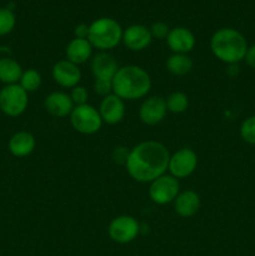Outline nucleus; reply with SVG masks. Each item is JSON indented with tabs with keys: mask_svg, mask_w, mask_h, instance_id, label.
I'll list each match as a JSON object with an SVG mask.
<instances>
[{
	"mask_svg": "<svg viewBox=\"0 0 255 256\" xmlns=\"http://www.w3.org/2000/svg\"><path fill=\"white\" fill-rule=\"evenodd\" d=\"M140 232V225L135 218L130 215H120L110 222L108 234L112 242L118 244H128L136 239Z\"/></svg>",
	"mask_w": 255,
	"mask_h": 256,
	"instance_id": "obj_7",
	"label": "nucleus"
},
{
	"mask_svg": "<svg viewBox=\"0 0 255 256\" xmlns=\"http://www.w3.org/2000/svg\"><path fill=\"white\" fill-rule=\"evenodd\" d=\"M248 48L249 46L244 35L232 28L218 29L210 39L212 54L225 64L235 65L244 60Z\"/></svg>",
	"mask_w": 255,
	"mask_h": 256,
	"instance_id": "obj_3",
	"label": "nucleus"
},
{
	"mask_svg": "<svg viewBox=\"0 0 255 256\" xmlns=\"http://www.w3.org/2000/svg\"><path fill=\"white\" fill-rule=\"evenodd\" d=\"M52 75L54 82L59 86L72 89L76 85H79L82 80V72L79 69V65L69 62L68 59L60 60L52 66Z\"/></svg>",
	"mask_w": 255,
	"mask_h": 256,
	"instance_id": "obj_10",
	"label": "nucleus"
},
{
	"mask_svg": "<svg viewBox=\"0 0 255 256\" xmlns=\"http://www.w3.org/2000/svg\"><path fill=\"white\" fill-rule=\"evenodd\" d=\"M244 60L252 69H255V44L248 48V52L245 54Z\"/></svg>",
	"mask_w": 255,
	"mask_h": 256,
	"instance_id": "obj_30",
	"label": "nucleus"
},
{
	"mask_svg": "<svg viewBox=\"0 0 255 256\" xmlns=\"http://www.w3.org/2000/svg\"><path fill=\"white\" fill-rule=\"evenodd\" d=\"M168 112L166 102L162 96H150L142 102L139 118L144 124L156 125L164 120Z\"/></svg>",
	"mask_w": 255,
	"mask_h": 256,
	"instance_id": "obj_11",
	"label": "nucleus"
},
{
	"mask_svg": "<svg viewBox=\"0 0 255 256\" xmlns=\"http://www.w3.org/2000/svg\"><path fill=\"white\" fill-rule=\"evenodd\" d=\"M42 74L35 69H28L22 72V78H20L19 85L29 94V92H36L42 85Z\"/></svg>",
	"mask_w": 255,
	"mask_h": 256,
	"instance_id": "obj_22",
	"label": "nucleus"
},
{
	"mask_svg": "<svg viewBox=\"0 0 255 256\" xmlns=\"http://www.w3.org/2000/svg\"><path fill=\"white\" fill-rule=\"evenodd\" d=\"M122 44L132 52H142L152 42L150 29L142 24H132L122 32Z\"/></svg>",
	"mask_w": 255,
	"mask_h": 256,
	"instance_id": "obj_12",
	"label": "nucleus"
},
{
	"mask_svg": "<svg viewBox=\"0 0 255 256\" xmlns=\"http://www.w3.org/2000/svg\"><path fill=\"white\" fill-rule=\"evenodd\" d=\"M150 29V34H152V39H158V40H166L168 34H169L170 29L165 22H156L149 28Z\"/></svg>",
	"mask_w": 255,
	"mask_h": 256,
	"instance_id": "obj_27",
	"label": "nucleus"
},
{
	"mask_svg": "<svg viewBox=\"0 0 255 256\" xmlns=\"http://www.w3.org/2000/svg\"><path fill=\"white\" fill-rule=\"evenodd\" d=\"M35 138L29 132H18L10 138L9 152L16 158H25L32 154L35 149Z\"/></svg>",
	"mask_w": 255,
	"mask_h": 256,
	"instance_id": "obj_18",
	"label": "nucleus"
},
{
	"mask_svg": "<svg viewBox=\"0 0 255 256\" xmlns=\"http://www.w3.org/2000/svg\"><path fill=\"white\" fill-rule=\"evenodd\" d=\"M22 75V68L16 60L12 58L0 59V82L5 85L19 84Z\"/></svg>",
	"mask_w": 255,
	"mask_h": 256,
	"instance_id": "obj_20",
	"label": "nucleus"
},
{
	"mask_svg": "<svg viewBox=\"0 0 255 256\" xmlns=\"http://www.w3.org/2000/svg\"><path fill=\"white\" fill-rule=\"evenodd\" d=\"M174 209L179 216L190 218L200 209V196L194 190H185L179 192L174 200Z\"/></svg>",
	"mask_w": 255,
	"mask_h": 256,
	"instance_id": "obj_17",
	"label": "nucleus"
},
{
	"mask_svg": "<svg viewBox=\"0 0 255 256\" xmlns=\"http://www.w3.org/2000/svg\"><path fill=\"white\" fill-rule=\"evenodd\" d=\"M240 136L248 144L255 145V115L246 118L240 125Z\"/></svg>",
	"mask_w": 255,
	"mask_h": 256,
	"instance_id": "obj_25",
	"label": "nucleus"
},
{
	"mask_svg": "<svg viewBox=\"0 0 255 256\" xmlns=\"http://www.w3.org/2000/svg\"><path fill=\"white\" fill-rule=\"evenodd\" d=\"M152 89L149 72L138 65H125L118 69L112 79V94L122 100H138L146 96Z\"/></svg>",
	"mask_w": 255,
	"mask_h": 256,
	"instance_id": "obj_2",
	"label": "nucleus"
},
{
	"mask_svg": "<svg viewBox=\"0 0 255 256\" xmlns=\"http://www.w3.org/2000/svg\"><path fill=\"white\" fill-rule=\"evenodd\" d=\"M166 44L174 54H188L195 46V36L188 28L176 26L170 29Z\"/></svg>",
	"mask_w": 255,
	"mask_h": 256,
	"instance_id": "obj_15",
	"label": "nucleus"
},
{
	"mask_svg": "<svg viewBox=\"0 0 255 256\" xmlns=\"http://www.w3.org/2000/svg\"><path fill=\"white\" fill-rule=\"evenodd\" d=\"M166 69L175 76H184L192 69V60L188 54H172L166 60Z\"/></svg>",
	"mask_w": 255,
	"mask_h": 256,
	"instance_id": "obj_21",
	"label": "nucleus"
},
{
	"mask_svg": "<svg viewBox=\"0 0 255 256\" xmlns=\"http://www.w3.org/2000/svg\"><path fill=\"white\" fill-rule=\"evenodd\" d=\"M198 166V155L190 148H182L170 155L168 170L175 179H184L190 176Z\"/></svg>",
	"mask_w": 255,
	"mask_h": 256,
	"instance_id": "obj_9",
	"label": "nucleus"
},
{
	"mask_svg": "<svg viewBox=\"0 0 255 256\" xmlns=\"http://www.w3.org/2000/svg\"><path fill=\"white\" fill-rule=\"evenodd\" d=\"M98 110H99L102 122L109 125L119 124L125 116L124 100L120 99L115 94L106 95V96L102 98Z\"/></svg>",
	"mask_w": 255,
	"mask_h": 256,
	"instance_id": "obj_13",
	"label": "nucleus"
},
{
	"mask_svg": "<svg viewBox=\"0 0 255 256\" xmlns=\"http://www.w3.org/2000/svg\"><path fill=\"white\" fill-rule=\"evenodd\" d=\"M170 152L164 144L148 140L135 145L125 162L128 174L138 182H152L165 174Z\"/></svg>",
	"mask_w": 255,
	"mask_h": 256,
	"instance_id": "obj_1",
	"label": "nucleus"
},
{
	"mask_svg": "<svg viewBox=\"0 0 255 256\" xmlns=\"http://www.w3.org/2000/svg\"><path fill=\"white\" fill-rule=\"evenodd\" d=\"M72 126L82 135H92L100 130L102 125L99 110L90 104L79 105L70 114Z\"/></svg>",
	"mask_w": 255,
	"mask_h": 256,
	"instance_id": "obj_5",
	"label": "nucleus"
},
{
	"mask_svg": "<svg viewBox=\"0 0 255 256\" xmlns=\"http://www.w3.org/2000/svg\"><path fill=\"white\" fill-rule=\"evenodd\" d=\"M44 108L52 116L66 118L70 116L75 105L69 94L62 92H54L45 98Z\"/></svg>",
	"mask_w": 255,
	"mask_h": 256,
	"instance_id": "obj_16",
	"label": "nucleus"
},
{
	"mask_svg": "<svg viewBox=\"0 0 255 256\" xmlns=\"http://www.w3.org/2000/svg\"><path fill=\"white\" fill-rule=\"evenodd\" d=\"M166 102L168 112L174 114H182L189 106V99L186 95L182 92H174L165 99Z\"/></svg>",
	"mask_w": 255,
	"mask_h": 256,
	"instance_id": "obj_23",
	"label": "nucleus"
},
{
	"mask_svg": "<svg viewBox=\"0 0 255 256\" xmlns=\"http://www.w3.org/2000/svg\"><path fill=\"white\" fill-rule=\"evenodd\" d=\"M180 192L179 180L172 175H162L150 182L149 196L155 204L165 205L172 202Z\"/></svg>",
	"mask_w": 255,
	"mask_h": 256,
	"instance_id": "obj_8",
	"label": "nucleus"
},
{
	"mask_svg": "<svg viewBox=\"0 0 255 256\" xmlns=\"http://www.w3.org/2000/svg\"><path fill=\"white\" fill-rule=\"evenodd\" d=\"M122 28L112 18H99L89 25L88 40L92 48L100 52H108L122 42Z\"/></svg>",
	"mask_w": 255,
	"mask_h": 256,
	"instance_id": "obj_4",
	"label": "nucleus"
},
{
	"mask_svg": "<svg viewBox=\"0 0 255 256\" xmlns=\"http://www.w3.org/2000/svg\"><path fill=\"white\" fill-rule=\"evenodd\" d=\"M88 34H89V25L88 24H79L75 26V38H78V39H88Z\"/></svg>",
	"mask_w": 255,
	"mask_h": 256,
	"instance_id": "obj_29",
	"label": "nucleus"
},
{
	"mask_svg": "<svg viewBox=\"0 0 255 256\" xmlns=\"http://www.w3.org/2000/svg\"><path fill=\"white\" fill-rule=\"evenodd\" d=\"M16 24V18L12 10L8 8H0V36L10 34Z\"/></svg>",
	"mask_w": 255,
	"mask_h": 256,
	"instance_id": "obj_24",
	"label": "nucleus"
},
{
	"mask_svg": "<svg viewBox=\"0 0 255 256\" xmlns=\"http://www.w3.org/2000/svg\"><path fill=\"white\" fill-rule=\"evenodd\" d=\"M92 72L95 80L99 82H112L118 69V62L112 54L100 52L92 59Z\"/></svg>",
	"mask_w": 255,
	"mask_h": 256,
	"instance_id": "obj_14",
	"label": "nucleus"
},
{
	"mask_svg": "<svg viewBox=\"0 0 255 256\" xmlns=\"http://www.w3.org/2000/svg\"><path fill=\"white\" fill-rule=\"evenodd\" d=\"M28 102V92L19 84L5 85L0 90V110L8 116H20L26 110Z\"/></svg>",
	"mask_w": 255,
	"mask_h": 256,
	"instance_id": "obj_6",
	"label": "nucleus"
},
{
	"mask_svg": "<svg viewBox=\"0 0 255 256\" xmlns=\"http://www.w3.org/2000/svg\"><path fill=\"white\" fill-rule=\"evenodd\" d=\"M88 96H89V92L82 85H76L75 88H72V92H70V98H72L75 106L88 104Z\"/></svg>",
	"mask_w": 255,
	"mask_h": 256,
	"instance_id": "obj_26",
	"label": "nucleus"
},
{
	"mask_svg": "<svg viewBox=\"0 0 255 256\" xmlns=\"http://www.w3.org/2000/svg\"><path fill=\"white\" fill-rule=\"evenodd\" d=\"M92 49L90 42L88 39H78L74 38L66 46V59L74 64L80 65L86 62L92 54Z\"/></svg>",
	"mask_w": 255,
	"mask_h": 256,
	"instance_id": "obj_19",
	"label": "nucleus"
},
{
	"mask_svg": "<svg viewBox=\"0 0 255 256\" xmlns=\"http://www.w3.org/2000/svg\"><path fill=\"white\" fill-rule=\"evenodd\" d=\"M94 92L96 94L102 95V98L112 94V82H99V80H95Z\"/></svg>",
	"mask_w": 255,
	"mask_h": 256,
	"instance_id": "obj_28",
	"label": "nucleus"
}]
</instances>
